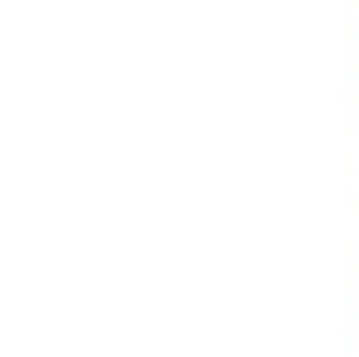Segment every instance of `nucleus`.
<instances>
[]
</instances>
